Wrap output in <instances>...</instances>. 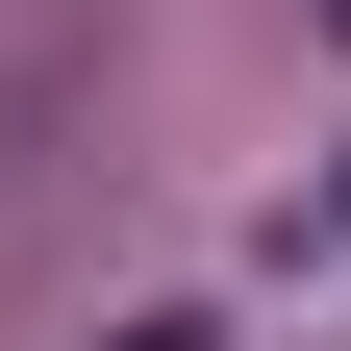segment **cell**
Wrapping results in <instances>:
<instances>
[{"label": "cell", "mask_w": 351, "mask_h": 351, "mask_svg": "<svg viewBox=\"0 0 351 351\" xmlns=\"http://www.w3.org/2000/svg\"><path fill=\"white\" fill-rule=\"evenodd\" d=\"M125 351H176V326H125Z\"/></svg>", "instance_id": "cell-1"}, {"label": "cell", "mask_w": 351, "mask_h": 351, "mask_svg": "<svg viewBox=\"0 0 351 351\" xmlns=\"http://www.w3.org/2000/svg\"><path fill=\"white\" fill-rule=\"evenodd\" d=\"M326 25H351V0H326Z\"/></svg>", "instance_id": "cell-2"}]
</instances>
